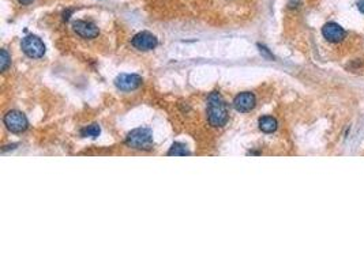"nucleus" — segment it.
I'll return each mask as SVG.
<instances>
[{
    "mask_svg": "<svg viewBox=\"0 0 364 272\" xmlns=\"http://www.w3.org/2000/svg\"><path fill=\"white\" fill-rule=\"evenodd\" d=\"M22 51L30 59H40L45 55V45L37 36H26L21 43Z\"/></svg>",
    "mask_w": 364,
    "mask_h": 272,
    "instance_id": "4",
    "label": "nucleus"
},
{
    "mask_svg": "<svg viewBox=\"0 0 364 272\" xmlns=\"http://www.w3.org/2000/svg\"><path fill=\"white\" fill-rule=\"evenodd\" d=\"M101 132L100 130L99 124H90V125L85 127L82 131H81V135L83 138H97Z\"/></svg>",
    "mask_w": 364,
    "mask_h": 272,
    "instance_id": "11",
    "label": "nucleus"
},
{
    "mask_svg": "<svg viewBox=\"0 0 364 272\" xmlns=\"http://www.w3.org/2000/svg\"><path fill=\"white\" fill-rule=\"evenodd\" d=\"M3 122L6 128L12 134H22L28 130L29 121L26 116L20 111H10L4 116Z\"/></svg>",
    "mask_w": 364,
    "mask_h": 272,
    "instance_id": "3",
    "label": "nucleus"
},
{
    "mask_svg": "<svg viewBox=\"0 0 364 272\" xmlns=\"http://www.w3.org/2000/svg\"><path fill=\"white\" fill-rule=\"evenodd\" d=\"M20 2V4H22V6H29V4H32L34 0H18Z\"/></svg>",
    "mask_w": 364,
    "mask_h": 272,
    "instance_id": "15",
    "label": "nucleus"
},
{
    "mask_svg": "<svg viewBox=\"0 0 364 272\" xmlns=\"http://www.w3.org/2000/svg\"><path fill=\"white\" fill-rule=\"evenodd\" d=\"M131 44L135 49L142 52H147L155 49L159 45V39L155 34H151L149 32H141L138 34H135L134 38L131 39Z\"/></svg>",
    "mask_w": 364,
    "mask_h": 272,
    "instance_id": "5",
    "label": "nucleus"
},
{
    "mask_svg": "<svg viewBox=\"0 0 364 272\" xmlns=\"http://www.w3.org/2000/svg\"><path fill=\"white\" fill-rule=\"evenodd\" d=\"M0 63H2V71H7V68L11 64V57L7 53L6 49H2V57H0Z\"/></svg>",
    "mask_w": 364,
    "mask_h": 272,
    "instance_id": "13",
    "label": "nucleus"
},
{
    "mask_svg": "<svg viewBox=\"0 0 364 272\" xmlns=\"http://www.w3.org/2000/svg\"><path fill=\"white\" fill-rule=\"evenodd\" d=\"M257 105V98L251 91H244L235 97L234 108L240 113H247L251 112Z\"/></svg>",
    "mask_w": 364,
    "mask_h": 272,
    "instance_id": "7",
    "label": "nucleus"
},
{
    "mask_svg": "<svg viewBox=\"0 0 364 272\" xmlns=\"http://www.w3.org/2000/svg\"><path fill=\"white\" fill-rule=\"evenodd\" d=\"M168 155H190V151L182 143H174L170 150L168 151Z\"/></svg>",
    "mask_w": 364,
    "mask_h": 272,
    "instance_id": "12",
    "label": "nucleus"
},
{
    "mask_svg": "<svg viewBox=\"0 0 364 272\" xmlns=\"http://www.w3.org/2000/svg\"><path fill=\"white\" fill-rule=\"evenodd\" d=\"M142 78L135 74H120L115 79V86L123 91H131L142 85Z\"/></svg>",
    "mask_w": 364,
    "mask_h": 272,
    "instance_id": "9",
    "label": "nucleus"
},
{
    "mask_svg": "<svg viewBox=\"0 0 364 272\" xmlns=\"http://www.w3.org/2000/svg\"><path fill=\"white\" fill-rule=\"evenodd\" d=\"M126 144L135 150H149L153 144V134L147 128H137L128 134Z\"/></svg>",
    "mask_w": 364,
    "mask_h": 272,
    "instance_id": "2",
    "label": "nucleus"
},
{
    "mask_svg": "<svg viewBox=\"0 0 364 272\" xmlns=\"http://www.w3.org/2000/svg\"><path fill=\"white\" fill-rule=\"evenodd\" d=\"M356 6H357V10H359L361 14H364V0H359Z\"/></svg>",
    "mask_w": 364,
    "mask_h": 272,
    "instance_id": "14",
    "label": "nucleus"
},
{
    "mask_svg": "<svg viewBox=\"0 0 364 272\" xmlns=\"http://www.w3.org/2000/svg\"><path fill=\"white\" fill-rule=\"evenodd\" d=\"M322 36L329 43L337 44L341 43L347 37V32L344 30V28H341V25L336 24V22H328L322 28Z\"/></svg>",
    "mask_w": 364,
    "mask_h": 272,
    "instance_id": "6",
    "label": "nucleus"
},
{
    "mask_svg": "<svg viewBox=\"0 0 364 272\" xmlns=\"http://www.w3.org/2000/svg\"><path fill=\"white\" fill-rule=\"evenodd\" d=\"M258 125H259V130L265 134H273L274 131L277 130V120L272 116H263V117L259 118L258 121Z\"/></svg>",
    "mask_w": 364,
    "mask_h": 272,
    "instance_id": "10",
    "label": "nucleus"
},
{
    "mask_svg": "<svg viewBox=\"0 0 364 272\" xmlns=\"http://www.w3.org/2000/svg\"><path fill=\"white\" fill-rule=\"evenodd\" d=\"M72 30L80 37L87 39L95 38L100 33L99 28L90 20H75V22H72Z\"/></svg>",
    "mask_w": 364,
    "mask_h": 272,
    "instance_id": "8",
    "label": "nucleus"
},
{
    "mask_svg": "<svg viewBox=\"0 0 364 272\" xmlns=\"http://www.w3.org/2000/svg\"><path fill=\"white\" fill-rule=\"evenodd\" d=\"M229 113L221 94L213 91L207 98V121L214 128H222L228 122Z\"/></svg>",
    "mask_w": 364,
    "mask_h": 272,
    "instance_id": "1",
    "label": "nucleus"
}]
</instances>
